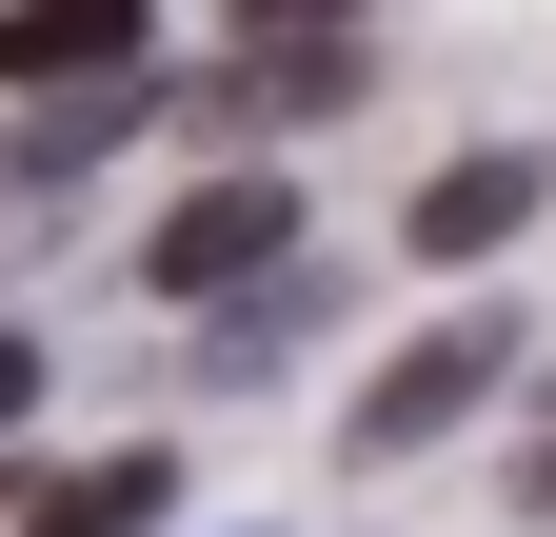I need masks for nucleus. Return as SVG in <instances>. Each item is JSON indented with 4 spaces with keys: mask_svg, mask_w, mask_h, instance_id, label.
<instances>
[{
    "mask_svg": "<svg viewBox=\"0 0 556 537\" xmlns=\"http://www.w3.org/2000/svg\"><path fill=\"white\" fill-rule=\"evenodd\" d=\"M258 259H299V179H179V220L139 239V279L160 299H239Z\"/></svg>",
    "mask_w": 556,
    "mask_h": 537,
    "instance_id": "f03ea898",
    "label": "nucleus"
},
{
    "mask_svg": "<svg viewBox=\"0 0 556 537\" xmlns=\"http://www.w3.org/2000/svg\"><path fill=\"white\" fill-rule=\"evenodd\" d=\"M0 80H139V0H21V21H0Z\"/></svg>",
    "mask_w": 556,
    "mask_h": 537,
    "instance_id": "39448f33",
    "label": "nucleus"
},
{
    "mask_svg": "<svg viewBox=\"0 0 556 537\" xmlns=\"http://www.w3.org/2000/svg\"><path fill=\"white\" fill-rule=\"evenodd\" d=\"M517 517H556V438H536V458H517Z\"/></svg>",
    "mask_w": 556,
    "mask_h": 537,
    "instance_id": "6e6552de",
    "label": "nucleus"
},
{
    "mask_svg": "<svg viewBox=\"0 0 556 537\" xmlns=\"http://www.w3.org/2000/svg\"><path fill=\"white\" fill-rule=\"evenodd\" d=\"M160 498H179V458L119 438V458H80V478H21V537H160Z\"/></svg>",
    "mask_w": 556,
    "mask_h": 537,
    "instance_id": "20e7f679",
    "label": "nucleus"
},
{
    "mask_svg": "<svg viewBox=\"0 0 556 537\" xmlns=\"http://www.w3.org/2000/svg\"><path fill=\"white\" fill-rule=\"evenodd\" d=\"M239 21H258V40H338L358 0H239Z\"/></svg>",
    "mask_w": 556,
    "mask_h": 537,
    "instance_id": "423d86ee",
    "label": "nucleus"
},
{
    "mask_svg": "<svg viewBox=\"0 0 556 537\" xmlns=\"http://www.w3.org/2000/svg\"><path fill=\"white\" fill-rule=\"evenodd\" d=\"M517 220H536V140H477V160L417 179V259H497Z\"/></svg>",
    "mask_w": 556,
    "mask_h": 537,
    "instance_id": "7ed1b4c3",
    "label": "nucleus"
},
{
    "mask_svg": "<svg viewBox=\"0 0 556 537\" xmlns=\"http://www.w3.org/2000/svg\"><path fill=\"white\" fill-rule=\"evenodd\" d=\"M497 378H517V319H438V339H397V359L358 378V458H417V438H457Z\"/></svg>",
    "mask_w": 556,
    "mask_h": 537,
    "instance_id": "f257e3e1",
    "label": "nucleus"
},
{
    "mask_svg": "<svg viewBox=\"0 0 556 537\" xmlns=\"http://www.w3.org/2000/svg\"><path fill=\"white\" fill-rule=\"evenodd\" d=\"M21 398H40V339H0V419H21Z\"/></svg>",
    "mask_w": 556,
    "mask_h": 537,
    "instance_id": "0eeeda50",
    "label": "nucleus"
}]
</instances>
